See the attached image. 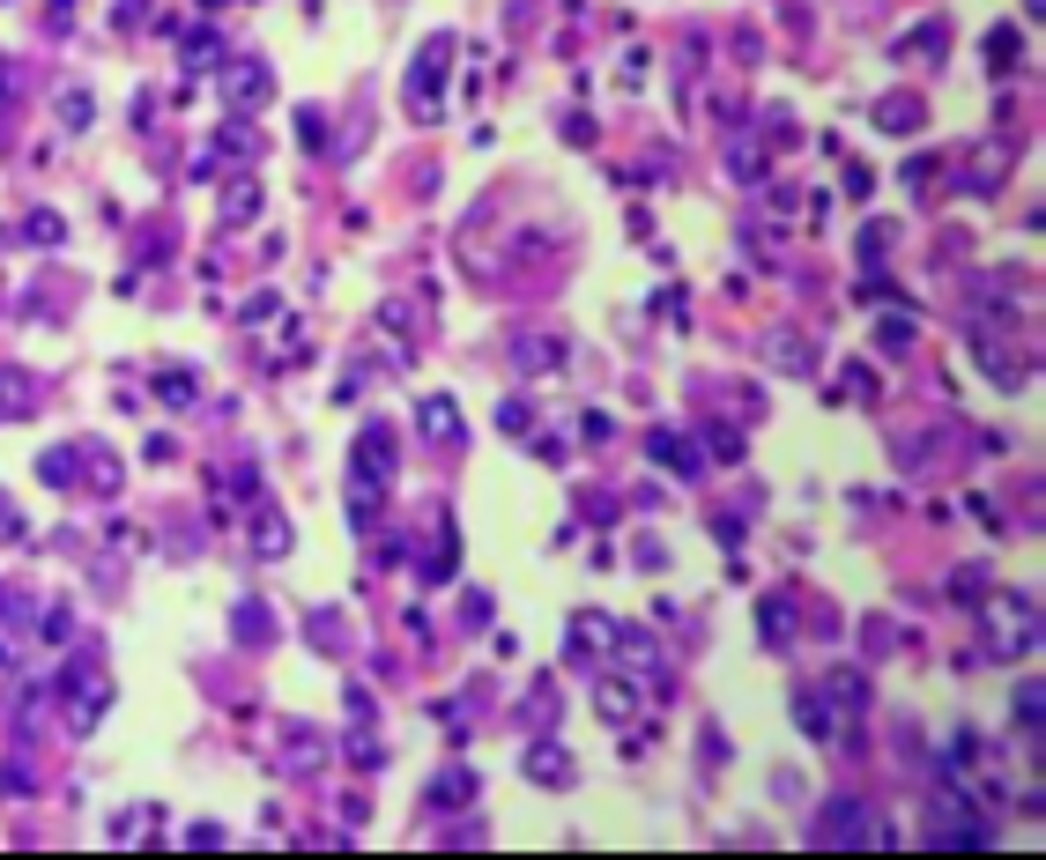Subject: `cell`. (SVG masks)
I'll return each instance as SVG.
<instances>
[{
  "label": "cell",
  "instance_id": "obj_1",
  "mask_svg": "<svg viewBox=\"0 0 1046 860\" xmlns=\"http://www.w3.org/2000/svg\"><path fill=\"white\" fill-rule=\"evenodd\" d=\"M386 483H394V431H386V423H364V438H357V490H349L357 520L378 512V490H386Z\"/></svg>",
  "mask_w": 1046,
  "mask_h": 860
},
{
  "label": "cell",
  "instance_id": "obj_16",
  "mask_svg": "<svg viewBox=\"0 0 1046 860\" xmlns=\"http://www.w3.org/2000/svg\"><path fill=\"white\" fill-rule=\"evenodd\" d=\"M45 483H52V490H75V452H67V446L45 452Z\"/></svg>",
  "mask_w": 1046,
  "mask_h": 860
},
{
  "label": "cell",
  "instance_id": "obj_4",
  "mask_svg": "<svg viewBox=\"0 0 1046 860\" xmlns=\"http://www.w3.org/2000/svg\"><path fill=\"white\" fill-rule=\"evenodd\" d=\"M869 823H876V809L846 794V801H832V809H824V831H817V838H824V846H869V838H876Z\"/></svg>",
  "mask_w": 1046,
  "mask_h": 860
},
{
  "label": "cell",
  "instance_id": "obj_14",
  "mask_svg": "<svg viewBox=\"0 0 1046 860\" xmlns=\"http://www.w3.org/2000/svg\"><path fill=\"white\" fill-rule=\"evenodd\" d=\"M223 89H231V97H238V104H246V97H267V67H231V75H223Z\"/></svg>",
  "mask_w": 1046,
  "mask_h": 860
},
{
  "label": "cell",
  "instance_id": "obj_23",
  "mask_svg": "<svg viewBox=\"0 0 1046 860\" xmlns=\"http://www.w3.org/2000/svg\"><path fill=\"white\" fill-rule=\"evenodd\" d=\"M838 386H846V394H861V401H876V378H869L861 364H846V371H838Z\"/></svg>",
  "mask_w": 1046,
  "mask_h": 860
},
{
  "label": "cell",
  "instance_id": "obj_12",
  "mask_svg": "<svg viewBox=\"0 0 1046 860\" xmlns=\"http://www.w3.org/2000/svg\"><path fill=\"white\" fill-rule=\"evenodd\" d=\"M252 549H260V557H283V549H290V520H283V512H260V520H252Z\"/></svg>",
  "mask_w": 1046,
  "mask_h": 860
},
{
  "label": "cell",
  "instance_id": "obj_5",
  "mask_svg": "<svg viewBox=\"0 0 1046 860\" xmlns=\"http://www.w3.org/2000/svg\"><path fill=\"white\" fill-rule=\"evenodd\" d=\"M935 838H964V846H980V838H987V823H980V809H972V801L935 794Z\"/></svg>",
  "mask_w": 1046,
  "mask_h": 860
},
{
  "label": "cell",
  "instance_id": "obj_19",
  "mask_svg": "<svg viewBox=\"0 0 1046 860\" xmlns=\"http://www.w3.org/2000/svg\"><path fill=\"white\" fill-rule=\"evenodd\" d=\"M557 364V341H520V371H549Z\"/></svg>",
  "mask_w": 1046,
  "mask_h": 860
},
{
  "label": "cell",
  "instance_id": "obj_8",
  "mask_svg": "<svg viewBox=\"0 0 1046 860\" xmlns=\"http://www.w3.org/2000/svg\"><path fill=\"white\" fill-rule=\"evenodd\" d=\"M468 794H475V772H468V764H453V772H438L431 786H423V809H461Z\"/></svg>",
  "mask_w": 1046,
  "mask_h": 860
},
{
  "label": "cell",
  "instance_id": "obj_26",
  "mask_svg": "<svg viewBox=\"0 0 1046 860\" xmlns=\"http://www.w3.org/2000/svg\"><path fill=\"white\" fill-rule=\"evenodd\" d=\"M0 89H15V75H8V67H0Z\"/></svg>",
  "mask_w": 1046,
  "mask_h": 860
},
{
  "label": "cell",
  "instance_id": "obj_21",
  "mask_svg": "<svg viewBox=\"0 0 1046 860\" xmlns=\"http://www.w3.org/2000/svg\"><path fill=\"white\" fill-rule=\"evenodd\" d=\"M252 208H260V186H231V201H223V215L238 223V215H252Z\"/></svg>",
  "mask_w": 1046,
  "mask_h": 860
},
{
  "label": "cell",
  "instance_id": "obj_11",
  "mask_svg": "<svg viewBox=\"0 0 1046 860\" xmlns=\"http://www.w3.org/2000/svg\"><path fill=\"white\" fill-rule=\"evenodd\" d=\"M423 431H431L438 446H453V438H461V415H453V401H446V394H431V401H423Z\"/></svg>",
  "mask_w": 1046,
  "mask_h": 860
},
{
  "label": "cell",
  "instance_id": "obj_22",
  "mask_svg": "<svg viewBox=\"0 0 1046 860\" xmlns=\"http://www.w3.org/2000/svg\"><path fill=\"white\" fill-rule=\"evenodd\" d=\"M238 638H267V609H260V601L238 609Z\"/></svg>",
  "mask_w": 1046,
  "mask_h": 860
},
{
  "label": "cell",
  "instance_id": "obj_2",
  "mask_svg": "<svg viewBox=\"0 0 1046 860\" xmlns=\"http://www.w3.org/2000/svg\"><path fill=\"white\" fill-rule=\"evenodd\" d=\"M987 653H1003V660H1017V653H1032L1039 646V615H1032V601H1017V594H1003V601H987Z\"/></svg>",
  "mask_w": 1046,
  "mask_h": 860
},
{
  "label": "cell",
  "instance_id": "obj_25",
  "mask_svg": "<svg viewBox=\"0 0 1046 860\" xmlns=\"http://www.w3.org/2000/svg\"><path fill=\"white\" fill-rule=\"evenodd\" d=\"M906 341H913V320H891V327H883V349H891V357H898Z\"/></svg>",
  "mask_w": 1046,
  "mask_h": 860
},
{
  "label": "cell",
  "instance_id": "obj_9",
  "mask_svg": "<svg viewBox=\"0 0 1046 860\" xmlns=\"http://www.w3.org/2000/svg\"><path fill=\"white\" fill-rule=\"evenodd\" d=\"M876 126H883V134H921V126H927L921 97H883V104H876Z\"/></svg>",
  "mask_w": 1046,
  "mask_h": 860
},
{
  "label": "cell",
  "instance_id": "obj_13",
  "mask_svg": "<svg viewBox=\"0 0 1046 860\" xmlns=\"http://www.w3.org/2000/svg\"><path fill=\"white\" fill-rule=\"evenodd\" d=\"M757 623H764V638H772V646H787V638H795V601H764V609H757Z\"/></svg>",
  "mask_w": 1046,
  "mask_h": 860
},
{
  "label": "cell",
  "instance_id": "obj_10",
  "mask_svg": "<svg viewBox=\"0 0 1046 860\" xmlns=\"http://www.w3.org/2000/svg\"><path fill=\"white\" fill-rule=\"evenodd\" d=\"M527 772L549 778V786H572V757H564L557 741H535V749H527Z\"/></svg>",
  "mask_w": 1046,
  "mask_h": 860
},
{
  "label": "cell",
  "instance_id": "obj_17",
  "mask_svg": "<svg viewBox=\"0 0 1046 860\" xmlns=\"http://www.w3.org/2000/svg\"><path fill=\"white\" fill-rule=\"evenodd\" d=\"M23 401H30V378H23V371H0V415H23Z\"/></svg>",
  "mask_w": 1046,
  "mask_h": 860
},
{
  "label": "cell",
  "instance_id": "obj_7",
  "mask_svg": "<svg viewBox=\"0 0 1046 860\" xmlns=\"http://www.w3.org/2000/svg\"><path fill=\"white\" fill-rule=\"evenodd\" d=\"M594 712H601L609 727H631V712H638V690H631L624 675H609V683H594Z\"/></svg>",
  "mask_w": 1046,
  "mask_h": 860
},
{
  "label": "cell",
  "instance_id": "obj_18",
  "mask_svg": "<svg viewBox=\"0 0 1046 860\" xmlns=\"http://www.w3.org/2000/svg\"><path fill=\"white\" fill-rule=\"evenodd\" d=\"M832 697H838V712H861V705H869V683H861V675H832Z\"/></svg>",
  "mask_w": 1046,
  "mask_h": 860
},
{
  "label": "cell",
  "instance_id": "obj_3",
  "mask_svg": "<svg viewBox=\"0 0 1046 860\" xmlns=\"http://www.w3.org/2000/svg\"><path fill=\"white\" fill-rule=\"evenodd\" d=\"M446 60H453V38H431L423 60L409 67V97H416V120H438V83H446Z\"/></svg>",
  "mask_w": 1046,
  "mask_h": 860
},
{
  "label": "cell",
  "instance_id": "obj_20",
  "mask_svg": "<svg viewBox=\"0 0 1046 860\" xmlns=\"http://www.w3.org/2000/svg\"><path fill=\"white\" fill-rule=\"evenodd\" d=\"M735 178H743V186H757V178H764V157H757L750 141H743V149H735Z\"/></svg>",
  "mask_w": 1046,
  "mask_h": 860
},
{
  "label": "cell",
  "instance_id": "obj_24",
  "mask_svg": "<svg viewBox=\"0 0 1046 860\" xmlns=\"http://www.w3.org/2000/svg\"><path fill=\"white\" fill-rule=\"evenodd\" d=\"M60 120H67V126H89V97H83V89H75V97H60Z\"/></svg>",
  "mask_w": 1046,
  "mask_h": 860
},
{
  "label": "cell",
  "instance_id": "obj_15",
  "mask_svg": "<svg viewBox=\"0 0 1046 860\" xmlns=\"http://www.w3.org/2000/svg\"><path fill=\"white\" fill-rule=\"evenodd\" d=\"M1017 52H1024V38H1017V30H995V38H987V67H995V75H1009V67H1017Z\"/></svg>",
  "mask_w": 1046,
  "mask_h": 860
},
{
  "label": "cell",
  "instance_id": "obj_6",
  "mask_svg": "<svg viewBox=\"0 0 1046 860\" xmlns=\"http://www.w3.org/2000/svg\"><path fill=\"white\" fill-rule=\"evenodd\" d=\"M653 460H669V475H683V483H698V475H706V452L690 446L683 431H653Z\"/></svg>",
  "mask_w": 1046,
  "mask_h": 860
}]
</instances>
